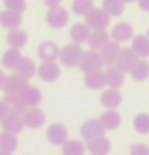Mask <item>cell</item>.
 <instances>
[{
    "label": "cell",
    "instance_id": "obj_1",
    "mask_svg": "<svg viewBox=\"0 0 149 155\" xmlns=\"http://www.w3.org/2000/svg\"><path fill=\"white\" fill-rule=\"evenodd\" d=\"M82 54L83 51L80 46L75 43H71L60 50L58 58L65 67L75 68L79 66Z\"/></svg>",
    "mask_w": 149,
    "mask_h": 155
},
{
    "label": "cell",
    "instance_id": "obj_2",
    "mask_svg": "<svg viewBox=\"0 0 149 155\" xmlns=\"http://www.w3.org/2000/svg\"><path fill=\"white\" fill-rule=\"evenodd\" d=\"M85 24L93 30H106L110 24V16L102 8H93L85 16Z\"/></svg>",
    "mask_w": 149,
    "mask_h": 155
},
{
    "label": "cell",
    "instance_id": "obj_3",
    "mask_svg": "<svg viewBox=\"0 0 149 155\" xmlns=\"http://www.w3.org/2000/svg\"><path fill=\"white\" fill-rule=\"evenodd\" d=\"M104 66L105 65L102 61L100 53L99 51L92 49L83 53L82 57L79 63V68L85 73L95 70H101Z\"/></svg>",
    "mask_w": 149,
    "mask_h": 155
},
{
    "label": "cell",
    "instance_id": "obj_4",
    "mask_svg": "<svg viewBox=\"0 0 149 155\" xmlns=\"http://www.w3.org/2000/svg\"><path fill=\"white\" fill-rule=\"evenodd\" d=\"M69 21V13L63 6H55L49 9L46 13V22L51 28L61 29Z\"/></svg>",
    "mask_w": 149,
    "mask_h": 155
},
{
    "label": "cell",
    "instance_id": "obj_5",
    "mask_svg": "<svg viewBox=\"0 0 149 155\" xmlns=\"http://www.w3.org/2000/svg\"><path fill=\"white\" fill-rule=\"evenodd\" d=\"M139 60L140 57L131 48L126 47L120 49L115 66L124 74L130 73L131 69Z\"/></svg>",
    "mask_w": 149,
    "mask_h": 155
},
{
    "label": "cell",
    "instance_id": "obj_6",
    "mask_svg": "<svg viewBox=\"0 0 149 155\" xmlns=\"http://www.w3.org/2000/svg\"><path fill=\"white\" fill-rule=\"evenodd\" d=\"M28 85L29 83L27 80L22 78L16 73L11 74L5 77L2 90L5 95H16L20 94Z\"/></svg>",
    "mask_w": 149,
    "mask_h": 155
},
{
    "label": "cell",
    "instance_id": "obj_7",
    "mask_svg": "<svg viewBox=\"0 0 149 155\" xmlns=\"http://www.w3.org/2000/svg\"><path fill=\"white\" fill-rule=\"evenodd\" d=\"M105 131L106 130L99 119L91 118L84 122L80 128V134L82 138L86 140H90L97 137L104 136Z\"/></svg>",
    "mask_w": 149,
    "mask_h": 155
},
{
    "label": "cell",
    "instance_id": "obj_8",
    "mask_svg": "<svg viewBox=\"0 0 149 155\" xmlns=\"http://www.w3.org/2000/svg\"><path fill=\"white\" fill-rule=\"evenodd\" d=\"M25 126L30 129H39L45 122V115L39 108L33 107L26 110L23 114Z\"/></svg>",
    "mask_w": 149,
    "mask_h": 155
},
{
    "label": "cell",
    "instance_id": "obj_9",
    "mask_svg": "<svg viewBox=\"0 0 149 155\" xmlns=\"http://www.w3.org/2000/svg\"><path fill=\"white\" fill-rule=\"evenodd\" d=\"M0 124L4 131L15 135L21 133L25 127L23 117L21 115L12 113H7Z\"/></svg>",
    "mask_w": 149,
    "mask_h": 155
},
{
    "label": "cell",
    "instance_id": "obj_10",
    "mask_svg": "<svg viewBox=\"0 0 149 155\" xmlns=\"http://www.w3.org/2000/svg\"><path fill=\"white\" fill-rule=\"evenodd\" d=\"M120 49L121 48L120 43L115 41H110L107 45H105L100 49L99 53L104 62V65L107 67L115 65Z\"/></svg>",
    "mask_w": 149,
    "mask_h": 155
},
{
    "label": "cell",
    "instance_id": "obj_11",
    "mask_svg": "<svg viewBox=\"0 0 149 155\" xmlns=\"http://www.w3.org/2000/svg\"><path fill=\"white\" fill-rule=\"evenodd\" d=\"M47 139L52 145L63 146L68 140V132L66 128L61 124H51L46 131Z\"/></svg>",
    "mask_w": 149,
    "mask_h": 155
},
{
    "label": "cell",
    "instance_id": "obj_12",
    "mask_svg": "<svg viewBox=\"0 0 149 155\" xmlns=\"http://www.w3.org/2000/svg\"><path fill=\"white\" fill-rule=\"evenodd\" d=\"M38 74L43 82H53L60 75V68L55 62H43L38 68Z\"/></svg>",
    "mask_w": 149,
    "mask_h": 155
},
{
    "label": "cell",
    "instance_id": "obj_13",
    "mask_svg": "<svg viewBox=\"0 0 149 155\" xmlns=\"http://www.w3.org/2000/svg\"><path fill=\"white\" fill-rule=\"evenodd\" d=\"M60 50L52 41H44L38 48L39 57L43 62H52L59 57Z\"/></svg>",
    "mask_w": 149,
    "mask_h": 155
},
{
    "label": "cell",
    "instance_id": "obj_14",
    "mask_svg": "<svg viewBox=\"0 0 149 155\" xmlns=\"http://www.w3.org/2000/svg\"><path fill=\"white\" fill-rule=\"evenodd\" d=\"M5 106L7 113L23 115L27 110L20 94L16 95H5L2 101Z\"/></svg>",
    "mask_w": 149,
    "mask_h": 155
},
{
    "label": "cell",
    "instance_id": "obj_15",
    "mask_svg": "<svg viewBox=\"0 0 149 155\" xmlns=\"http://www.w3.org/2000/svg\"><path fill=\"white\" fill-rule=\"evenodd\" d=\"M104 73L106 77V85L110 89L119 90L123 86L125 82L124 73L115 65L108 67Z\"/></svg>",
    "mask_w": 149,
    "mask_h": 155
},
{
    "label": "cell",
    "instance_id": "obj_16",
    "mask_svg": "<svg viewBox=\"0 0 149 155\" xmlns=\"http://www.w3.org/2000/svg\"><path fill=\"white\" fill-rule=\"evenodd\" d=\"M85 147L88 149V151L92 154L107 155L110 152L112 145L107 138L104 136H100L87 140Z\"/></svg>",
    "mask_w": 149,
    "mask_h": 155
},
{
    "label": "cell",
    "instance_id": "obj_17",
    "mask_svg": "<svg viewBox=\"0 0 149 155\" xmlns=\"http://www.w3.org/2000/svg\"><path fill=\"white\" fill-rule=\"evenodd\" d=\"M133 35L132 25L126 22H120L114 25L111 31V37L119 43L128 41Z\"/></svg>",
    "mask_w": 149,
    "mask_h": 155
},
{
    "label": "cell",
    "instance_id": "obj_18",
    "mask_svg": "<svg viewBox=\"0 0 149 155\" xmlns=\"http://www.w3.org/2000/svg\"><path fill=\"white\" fill-rule=\"evenodd\" d=\"M22 19L20 13L7 9L0 12V25L8 30L19 28L20 25L22 24Z\"/></svg>",
    "mask_w": 149,
    "mask_h": 155
},
{
    "label": "cell",
    "instance_id": "obj_19",
    "mask_svg": "<svg viewBox=\"0 0 149 155\" xmlns=\"http://www.w3.org/2000/svg\"><path fill=\"white\" fill-rule=\"evenodd\" d=\"M84 81L85 86L92 90H102L105 86H107L105 73L101 70H95L85 73Z\"/></svg>",
    "mask_w": 149,
    "mask_h": 155
},
{
    "label": "cell",
    "instance_id": "obj_20",
    "mask_svg": "<svg viewBox=\"0 0 149 155\" xmlns=\"http://www.w3.org/2000/svg\"><path fill=\"white\" fill-rule=\"evenodd\" d=\"M20 96L27 108L37 107L42 101L41 91L37 87L31 85L26 86L20 93Z\"/></svg>",
    "mask_w": 149,
    "mask_h": 155
},
{
    "label": "cell",
    "instance_id": "obj_21",
    "mask_svg": "<svg viewBox=\"0 0 149 155\" xmlns=\"http://www.w3.org/2000/svg\"><path fill=\"white\" fill-rule=\"evenodd\" d=\"M122 97L120 92L114 89H108L103 91L100 96V102L102 105L108 110H114L121 104Z\"/></svg>",
    "mask_w": 149,
    "mask_h": 155
},
{
    "label": "cell",
    "instance_id": "obj_22",
    "mask_svg": "<svg viewBox=\"0 0 149 155\" xmlns=\"http://www.w3.org/2000/svg\"><path fill=\"white\" fill-rule=\"evenodd\" d=\"M69 34L73 43L80 45L85 42H87V40L91 34V29L86 24L77 23L72 26Z\"/></svg>",
    "mask_w": 149,
    "mask_h": 155
},
{
    "label": "cell",
    "instance_id": "obj_23",
    "mask_svg": "<svg viewBox=\"0 0 149 155\" xmlns=\"http://www.w3.org/2000/svg\"><path fill=\"white\" fill-rule=\"evenodd\" d=\"M6 41L11 48L21 49L27 44L28 35L24 30L19 29V28H15V29L10 30L6 37Z\"/></svg>",
    "mask_w": 149,
    "mask_h": 155
},
{
    "label": "cell",
    "instance_id": "obj_24",
    "mask_svg": "<svg viewBox=\"0 0 149 155\" xmlns=\"http://www.w3.org/2000/svg\"><path fill=\"white\" fill-rule=\"evenodd\" d=\"M14 70L17 74H18L19 76L27 81L33 78L37 71L36 66L33 60L27 57H22Z\"/></svg>",
    "mask_w": 149,
    "mask_h": 155
},
{
    "label": "cell",
    "instance_id": "obj_25",
    "mask_svg": "<svg viewBox=\"0 0 149 155\" xmlns=\"http://www.w3.org/2000/svg\"><path fill=\"white\" fill-rule=\"evenodd\" d=\"M109 41H110V34L106 30H97L91 33L87 40V43L91 49L99 51Z\"/></svg>",
    "mask_w": 149,
    "mask_h": 155
},
{
    "label": "cell",
    "instance_id": "obj_26",
    "mask_svg": "<svg viewBox=\"0 0 149 155\" xmlns=\"http://www.w3.org/2000/svg\"><path fill=\"white\" fill-rule=\"evenodd\" d=\"M131 48L140 58L149 57V37L144 34L136 35L132 41Z\"/></svg>",
    "mask_w": 149,
    "mask_h": 155
},
{
    "label": "cell",
    "instance_id": "obj_27",
    "mask_svg": "<svg viewBox=\"0 0 149 155\" xmlns=\"http://www.w3.org/2000/svg\"><path fill=\"white\" fill-rule=\"evenodd\" d=\"M99 121L105 130H115L121 123V117L114 110H108L100 116Z\"/></svg>",
    "mask_w": 149,
    "mask_h": 155
},
{
    "label": "cell",
    "instance_id": "obj_28",
    "mask_svg": "<svg viewBox=\"0 0 149 155\" xmlns=\"http://www.w3.org/2000/svg\"><path fill=\"white\" fill-rule=\"evenodd\" d=\"M18 146L17 135L7 131L0 132V151L12 153Z\"/></svg>",
    "mask_w": 149,
    "mask_h": 155
},
{
    "label": "cell",
    "instance_id": "obj_29",
    "mask_svg": "<svg viewBox=\"0 0 149 155\" xmlns=\"http://www.w3.org/2000/svg\"><path fill=\"white\" fill-rule=\"evenodd\" d=\"M22 54L19 51V49L11 48L7 49L5 54H3V57L1 60L2 65L5 68L8 69H15L17 65L22 59Z\"/></svg>",
    "mask_w": 149,
    "mask_h": 155
},
{
    "label": "cell",
    "instance_id": "obj_30",
    "mask_svg": "<svg viewBox=\"0 0 149 155\" xmlns=\"http://www.w3.org/2000/svg\"><path fill=\"white\" fill-rule=\"evenodd\" d=\"M130 74L136 82H143L149 76V63L146 60H139L133 66Z\"/></svg>",
    "mask_w": 149,
    "mask_h": 155
},
{
    "label": "cell",
    "instance_id": "obj_31",
    "mask_svg": "<svg viewBox=\"0 0 149 155\" xmlns=\"http://www.w3.org/2000/svg\"><path fill=\"white\" fill-rule=\"evenodd\" d=\"M102 9L110 17L120 16L125 10L123 0H103Z\"/></svg>",
    "mask_w": 149,
    "mask_h": 155
},
{
    "label": "cell",
    "instance_id": "obj_32",
    "mask_svg": "<svg viewBox=\"0 0 149 155\" xmlns=\"http://www.w3.org/2000/svg\"><path fill=\"white\" fill-rule=\"evenodd\" d=\"M62 151L64 155H84L85 153V146L79 140H67L63 145Z\"/></svg>",
    "mask_w": 149,
    "mask_h": 155
},
{
    "label": "cell",
    "instance_id": "obj_33",
    "mask_svg": "<svg viewBox=\"0 0 149 155\" xmlns=\"http://www.w3.org/2000/svg\"><path fill=\"white\" fill-rule=\"evenodd\" d=\"M133 127L135 131L140 134L149 133V115L147 113H140L133 119Z\"/></svg>",
    "mask_w": 149,
    "mask_h": 155
},
{
    "label": "cell",
    "instance_id": "obj_34",
    "mask_svg": "<svg viewBox=\"0 0 149 155\" xmlns=\"http://www.w3.org/2000/svg\"><path fill=\"white\" fill-rule=\"evenodd\" d=\"M92 8V0H74L72 5L73 12L79 16H85Z\"/></svg>",
    "mask_w": 149,
    "mask_h": 155
},
{
    "label": "cell",
    "instance_id": "obj_35",
    "mask_svg": "<svg viewBox=\"0 0 149 155\" xmlns=\"http://www.w3.org/2000/svg\"><path fill=\"white\" fill-rule=\"evenodd\" d=\"M5 8L17 13H23L26 10L27 4L25 0H4Z\"/></svg>",
    "mask_w": 149,
    "mask_h": 155
},
{
    "label": "cell",
    "instance_id": "obj_36",
    "mask_svg": "<svg viewBox=\"0 0 149 155\" xmlns=\"http://www.w3.org/2000/svg\"><path fill=\"white\" fill-rule=\"evenodd\" d=\"M131 155H149V147L144 143H136L130 147Z\"/></svg>",
    "mask_w": 149,
    "mask_h": 155
},
{
    "label": "cell",
    "instance_id": "obj_37",
    "mask_svg": "<svg viewBox=\"0 0 149 155\" xmlns=\"http://www.w3.org/2000/svg\"><path fill=\"white\" fill-rule=\"evenodd\" d=\"M138 5L142 11L149 12V0H137Z\"/></svg>",
    "mask_w": 149,
    "mask_h": 155
},
{
    "label": "cell",
    "instance_id": "obj_38",
    "mask_svg": "<svg viewBox=\"0 0 149 155\" xmlns=\"http://www.w3.org/2000/svg\"><path fill=\"white\" fill-rule=\"evenodd\" d=\"M62 1H63V0H44L45 5L47 7H49V8L58 6V5H59V4H60Z\"/></svg>",
    "mask_w": 149,
    "mask_h": 155
},
{
    "label": "cell",
    "instance_id": "obj_39",
    "mask_svg": "<svg viewBox=\"0 0 149 155\" xmlns=\"http://www.w3.org/2000/svg\"><path fill=\"white\" fill-rule=\"evenodd\" d=\"M7 114V110L5 109V106L2 101H0V122L3 120V118Z\"/></svg>",
    "mask_w": 149,
    "mask_h": 155
},
{
    "label": "cell",
    "instance_id": "obj_40",
    "mask_svg": "<svg viewBox=\"0 0 149 155\" xmlns=\"http://www.w3.org/2000/svg\"><path fill=\"white\" fill-rule=\"evenodd\" d=\"M5 73L0 69V89H2V85H3V82H4V80H5Z\"/></svg>",
    "mask_w": 149,
    "mask_h": 155
},
{
    "label": "cell",
    "instance_id": "obj_41",
    "mask_svg": "<svg viewBox=\"0 0 149 155\" xmlns=\"http://www.w3.org/2000/svg\"><path fill=\"white\" fill-rule=\"evenodd\" d=\"M136 0H123V2H124L125 4L126 3V4H130V3H133V2H135Z\"/></svg>",
    "mask_w": 149,
    "mask_h": 155
},
{
    "label": "cell",
    "instance_id": "obj_42",
    "mask_svg": "<svg viewBox=\"0 0 149 155\" xmlns=\"http://www.w3.org/2000/svg\"><path fill=\"white\" fill-rule=\"evenodd\" d=\"M0 155H11V153H5V152H3V151H0Z\"/></svg>",
    "mask_w": 149,
    "mask_h": 155
},
{
    "label": "cell",
    "instance_id": "obj_43",
    "mask_svg": "<svg viewBox=\"0 0 149 155\" xmlns=\"http://www.w3.org/2000/svg\"><path fill=\"white\" fill-rule=\"evenodd\" d=\"M92 155H101V154H92Z\"/></svg>",
    "mask_w": 149,
    "mask_h": 155
}]
</instances>
